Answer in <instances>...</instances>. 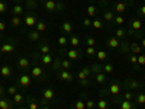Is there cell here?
<instances>
[{
  "instance_id": "44dd1931",
  "label": "cell",
  "mask_w": 145,
  "mask_h": 109,
  "mask_svg": "<svg viewBox=\"0 0 145 109\" xmlns=\"http://www.w3.org/2000/svg\"><path fill=\"white\" fill-rule=\"evenodd\" d=\"M91 25H93V28H94V29H100V28L103 26V22H102V20H99V19H96V20H93V22H91Z\"/></svg>"
},
{
  "instance_id": "11a10c76",
  "label": "cell",
  "mask_w": 145,
  "mask_h": 109,
  "mask_svg": "<svg viewBox=\"0 0 145 109\" xmlns=\"http://www.w3.org/2000/svg\"><path fill=\"white\" fill-rule=\"evenodd\" d=\"M131 87H138V83H136V82H131Z\"/></svg>"
},
{
  "instance_id": "f5cc1de1",
  "label": "cell",
  "mask_w": 145,
  "mask_h": 109,
  "mask_svg": "<svg viewBox=\"0 0 145 109\" xmlns=\"http://www.w3.org/2000/svg\"><path fill=\"white\" fill-rule=\"evenodd\" d=\"M6 29V23L5 22H0V31H5Z\"/></svg>"
},
{
  "instance_id": "7dc6e473",
  "label": "cell",
  "mask_w": 145,
  "mask_h": 109,
  "mask_svg": "<svg viewBox=\"0 0 145 109\" xmlns=\"http://www.w3.org/2000/svg\"><path fill=\"white\" fill-rule=\"evenodd\" d=\"M86 77H87V76L84 74V71H83V70L78 73V79H80V80H86Z\"/></svg>"
},
{
  "instance_id": "c3c4849f",
  "label": "cell",
  "mask_w": 145,
  "mask_h": 109,
  "mask_svg": "<svg viewBox=\"0 0 145 109\" xmlns=\"http://www.w3.org/2000/svg\"><path fill=\"white\" fill-rule=\"evenodd\" d=\"M131 63L132 64H138V57H136V55H131Z\"/></svg>"
},
{
  "instance_id": "e575fe53",
  "label": "cell",
  "mask_w": 145,
  "mask_h": 109,
  "mask_svg": "<svg viewBox=\"0 0 145 109\" xmlns=\"http://www.w3.org/2000/svg\"><path fill=\"white\" fill-rule=\"evenodd\" d=\"M41 52L42 54H50V47L48 45H42L41 47Z\"/></svg>"
},
{
  "instance_id": "f907efd6",
  "label": "cell",
  "mask_w": 145,
  "mask_h": 109,
  "mask_svg": "<svg viewBox=\"0 0 145 109\" xmlns=\"http://www.w3.org/2000/svg\"><path fill=\"white\" fill-rule=\"evenodd\" d=\"M83 25H84V26H90L91 25V19H84V20H83Z\"/></svg>"
},
{
  "instance_id": "ffe728a7",
  "label": "cell",
  "mask_w": 145,
  "mask_h": 109,
  "mask_svg": "<svg viewBox=\"0 0 145 109\" xmlns=\"http://www.w3.org/2000/svg\"><path fill=\"white\" fill-rule=\"evenodd\" d=\"M28 66H29V61H28L26 58H20L19 60V67L20 68H28Z\"/></svg>"
},
{
  "instance_id": "6da1fadb",
  "label": "cell",
  "mask_w": 145,
  "mask_h": 109,
  "mask_svg": "<svg viewBox=\"0 0 145 109\" xmlns=\"http://www.w3.org/2000/svg\"><path fill=\"white\" fill-rule=\"evenodd\" d=\"M19 83H20V86L28 87L29 84H31V77H29V76H26V74H23V76H20V77H19Z\"/></svg>"
},
{
  "instance_id": "5b68a950",
  "label": "cell",
  "mask_w": 145,
  "mask_h": 109,
  "mask_svg": "<svg viewBox=\"0 0 145 109\" xmlns=\"http://www.w3.org/2000/svg\"><path fill=\"white\" fill-rule=\"evenodd\" d=\"M59 79L65 80V82H70V80H72V74H70L68 71H61L59 73Z\"/></svg>"
},
{
  "instance_id": "cb8c5ba5",
  "label": "cell",
  "mask_w": 145,
  "mask_h": 109,
  "mask_svg": "<svg viewBox=\"0 0 145 109\" xmlns=\"http://www.w3.org/2000/svg\"><path fill=\"white\" fill-rule=\"evenodd\" d=\"M96 55H97V58H99V60H106V58H107V54H106L104 51H97Z\"/></svg>"
},
{
  "instance_id": "816d5d0a",
  "label": "cell",
  "mask_w": 145,
  "mask_h": 109,
  "mask_svg": "<svg viewBox=\"0 0 145 109\" xmlns=\"http://www.w3.org/2000/svg\"><path fill=\"white\" fill-rule=\"evenodd\" d=\"M29 109H38V105H36V102H31V103H29Z\"/></svg>"
},
{
  "instance_id": "d4e9b609",
  "label": "cell",
  "mask_w": 145,
  "mask_h": 109,
  "mask_svg": "<svg viewBox=\"0 0 145 109\" xmlns=\"http://www.w3.org/2000/svg\"><path fill=\"white\" fill-rule=\"evenodd\" d=\"M97 106H99V109H106L107 108V102H106L104 99H102V100L97 102Z\"/></svg>"
},
{
  "instance_id": "f546056e",
  "label": "cell",
  "mask_w": 145,
  "mask_h": 109,
  "mask_svg": "<svg viewBox=\"0 0 145 109\" xmlns=\"http://www.w3.org/2000/svg\"><path fill=\"white\" fill-rule=\"evenodd\" d=\"M84 108H86V103L83 100H77L76 102V109H84Z\"/></svg>"
},
{
  "instance_id": "d6a6232c",
  "label": "cell",
  "mask_w": 145,
  "mask_h": 109,
  "mask_svg": "<svg viewBox=\"0 0 145 109\" xmlns=\"http://www.w3.org/2000/svg\"><path fill=\"white\" fill-rule=\"evenodd\" d=\"M104 19H106V20H113V13H112V12H106V13H104Z\"/></svg>"
},
{
  "instance_id": "e0dca14e",
  "label": "cell",
  "mask_w": 145,
  "mask_h": 109,
  "mask_svg": "<svg viewBox=\"0 0 145 109\" xmlns=\"http://www.w3.org/2000/svg\"><path fill=\"white\" fill-rule=\"evenodd\" d=\"M116 10H118L119 13H123V12L126 10V5H125V3H122V2H119L118 5H116Z\"/></svg>"
},
{
  "instance_id": "74e56055",
  "label": "cell",
  "mask_w": 145,
  "mask_h": 109,
  "mask_svg": "<svg viewBox=\"0 0 145 109\" xmlns=\"http://www.w3.org/2000/svg\"><path fill=\"white\" fill-rule=\"evenodd\" d=\"M138 64L145 66V55H138Z\"/></svg>"
},
{
  "instance_id": "7402d4cb",
  "label": "cell",
  "mask_w": 145,
  "mask_h": 109,
  "mask_svg": "<svg viewBox=\"0 0 145 109\" xmlns=\"http://www.w3.org/2000/svg\"><path fill=\"white\" fill-rule=\"evenodd\" d=\"M13 100H15V103H22L23 96L19 95V93H15V95H13Z\"/></svg>"
},
{
  "instance_id": "ac0fdd59",
  "label": "cell",
  "mask_w": 145,
  "mask_h": 109,
  "mask_svg": "<svg viewBox=\"0 0 145 109\" xmlns=\"http://www.w3.org/2000/svg\"><path fill=\"white\" fill-rule=\"evenodd\" d=\"M45 29H46L45 22H36V31L38 32H44Z\"/></svg>"
},
{
  "instance_id": "b9f144b4",
  "label": "cell",
  "mask_w": 145,
  "mask_h": 109,
  "mask_svg": "<svg viewBox=\"0 0 145 109\" xmlns=\"http://www.w3.org/2000/svg\"><path fill=\"white\" fill-rule=\"evenodd\" d=\"M86 108H89V109L94 108V100H87L86 102Z\"/></svg>"
},
{
  "instance_id": "d590c367",
  "label": "cell",
  "mask_w": 145,
  "mask_h": 109,
  "mask_svg": "<svg viewBox=\"0 0 145 109\" xmlns=\"http://www.w3.org/2000/svg\"><path fill=\"white\" fill-rule=\"evenodd\" d=\"M19 23H20V19H19L18 16H13V19H12V25H13V26H18Z\"/></svg>"
},
{
  "instance_id": "be15d7a7",
  "label": "cell",
  "mask_w": 145,
  "mask_h": 109,
  "mask_svg": "<svg viewBox=\"0 0 145 109\" xmlns=\"http://www.w3.org/2000/svg\"><path fill=\"white\" fill-rule=\"evenodd\" d=\"M42 2H46V0H42Z\"/></svg>"
},
{
  "instance_id": "3957f363",
  "label": "cell",
  "mask_w": 145,
  "mask_h": 109,
  "mask_svg": "<svg viewBox=\"0 0 145 109\" xmlns=\"http://www.w3.org/2000/svg\"><path fill=\"white\" fill-rule=\"evenodd\" d=\"M0 73H2L3 77H9L10 74H12V68H10L9 66H3V67L0 68Z\"/></svg>"
},
{
  "instance_id": "ba28073f",
  "label": "cell",
  "mask_w": 145,
  "mask_h": 109,
  "mask_svg": "<svg viewBox=\"0 0 145 109\" xmlns=\"http://www.w3.org/2000/svg\"><path fill=\"white\" fill-rule=\"evenodd\" d=\"M25 23H26V26H33V25H36V19L29 15V16H26V19H25Z\"/></svg>"
},
{
  "instance_id": "f1b7e54d",
  "label": "cell",
  "mask_w": 145,
  "mask_h": 109,
  "mask_svg": "<svg viewBox=\"0 0 145 109\" xmlns=\"http://www.w3.org/2000/svg\"><path fill=\"white\" fill-rule=\"evenodd\" d=\"M31 39L32 41H36V39H39V32L38 31H33V32H31Z\"/></svg>"
},
{
  "instance_id": "681fc988",
  "label": "cell",
  "mask_w": 145,
  "mask_h": 109,
  "mask_svg": "<svg viewBox=\"0 0 145 109\" xmlns=\"http://www.w3.org/2000/svg\"><path fill=\"white\" fill-rule=\"evenodd\" d=\"M125 100H132V93L131 92H126V93H125Z\"/></svg>"
},
{
  "instance_id": "83f0119b",
  "label": "cell",
  "mask_w": 145,
  "mask_h": 109,
  "mask_svg": "<svg viewBox=\"0 0 145 109\" xmlns=\"http://www.w3.org/2000/svg\"><path fill=\"white\" fill-rule=\"evenodd\" d=\"M70 42H71V45H72V47H77V45H80V41H78V38H77V36H71Z\"/></svg>"
},
{
  "instance_id": "7c38bea8",
  "label": "cell",
  "mask_w": 145,
  "mask_h": 109,
  "mask_svg": "<svg viewBox=\"0 0 145 109\" xmlns=\"http://www.w3.org/2000/svg\"><path fill=\"white\" fill-rule=\"evenodd\" d=\"M131 51L134 52V54H139V52H141V45H139V44H136V42L131 44Z\"/></svg>"
},
{
  "instance_id": "8fae6325",
  "label": "cell",
  "mask_w": 145,
  "mask_h": 109,
  "mask_svg": "<svg viewBox=\"0 0 145 109\" xmlns=\"http://www.w3.org/2000/svg\"><path fill=\"white\" fill-rule=\"evenodd\" d=\"M67 57H68L70 60H77V58H78V52H77L76 50H70V51L67 52Z\"/></svg>"
},
{
  "instance_id": "6125c7cd",
  "label": "cell",
  "mask_w": 145,
  "mask_h": 109,
  "mask_svg": "<svg viewBox=\"0 0 145 109\" xmlns=\"http://www.w3.org/2000/svg\"><path fill=\"white\" fill-rule=\"evenodd\" d=\"M16 2H20V0H16Z\"/></svg>"
},
{
  "instance_id": "94428289",
  "label": "cell",
  "mask_w": 145,
  "mask_h": 109,
  "mask_svg": "<svg viewBox=\"0 0 145 109\" xmlns=\"http://www.w3.org/2000/svg\"><path fill=\"white\" fill-rule=\"evenodd\" d=\"M20 109H26V108H20Z\"/></svg>"
},
{
  "instance_id": "4dcf8cb0",
  "label": "cell",
  "mask_w": 145,
  "mask_h": 109,
  "mask_svg": "<svg viewBox=\"0 0 145 109\" xmlns=\"http://www.w3.org/2000/svg\"><path fill=\"white\" fill-rule=\"evenodd\" d=\"M87 13L90 15V16H94L96 15V7L94 6H89V7H87Z\"/></svg>"
},
{
  "instance_id": "bcb514c9",
  "label": "cell",
  "mask_w": 145,
  "mask_h": 109,
  "mask_svg": "<svg viewBox=\"0 0 145 109\" xmlns=\"http://www.w3.org/2000/svg\"><path fill=\"white\" fill-rule=\"evenodd\" d=\"M6 12V5L3 2H0V13H5Z\"/></svg>"
},
{
  "instance_id": "5bb4252c",
  "label": "cell",
  "mask_w": 145,
  "mask_h": 109,
  "mask_svg": "<svg viewBox=\"0 0 145 109\" xmlns=\"http://www.w3.org/2000/svg\"><path fill=\"white\" fill-rule=\"evenodd\" d=\"M141 28H142V22H141V20L136 19V20L132 22V29H134V31H139Z\"/></svg>"
},
{
  "instance_id": "ee69618b",
  "label": "cell",
  "mask_w": 145,
  "mask_h": 109,
  "mask_svg": "<svg viewBox=\"0 0 145 109\" xmlns=\"http://www.w3.org/2000/svg\"><path fill=\"white\" fill-rule=\"evenodd\" d=\"M100 68H102V67H100L99 64H94V66L91 67V70H93V71H94L96 74H97V73H100Z\"/></svg>"
},
{
  "instance_id": "ab89813d",
  "label": "cell",
  "mask_w": 145,
  "mask_h": 109,
  "mask_svg": "<svg viewBox=\"0 0 145 109\" xmlns=\"http://www.w3.org/2000/svg\"><path fill=\"white\" fill-rule=\"evenodd\" d=\"M113 20H115V22H116V23H118V25H122V23L125 22V19H123L122 16H118V18H115Z\"/></svg>"
},
{
  "instance_id": "8992f818",
  "label": "cell",
  "mask_w": 145,
  "mask_h": 109,
  "mask_svg": "<svg viewBox=\"0 0 145 109\" xmlns=\"http://www.w3.org/2000/svg\"><path fill=\"white\" fill-rule=\"evenodd\" d=\"M54 97V90H51V89H45L44 90V99L45 100H51Z\"/></svg>"
},
{
  "instance_id": "4fadbf2b",
  "label": "cell",
  "mask_w": 145,
  "mask_h": 109,
  "mask_svg": "<svg viewBox=\"0 0 145 109\" xmlns=\"http://www.w3.org/2000/svg\"><path fill=\"white\" fill-rule=\"evenodd\" d=\"M63 29H64V32L71 34V32H72V25H71L70 22H64V23H63Z\"/></svg>"
},
{
  "instance_id": "6f0895ef",
  "label": "cell",
  "mask_w": 145,
  "mask_h": 109,
  "mask_svg": "<svg viewBox=\"0 0 145 109\" xmlns=\"http://www.w3.org/2000/svg\"><path fill=\"white\" fill-rule=\"evenodd\" d=\"M142 47L145 48V39H142Z\"/></svg>"
},
{
  "instance_id": "2e32d148",
  "label": "cell",
  "mask_w": 145,
  "mask_h": 109,
  "mask_svg": "<svg viewBox=\"0 0 145 109\" xmlns=\"http://www.w3.org/2000/svg\"><path fill=\"white\" fill-rule=\"evenodd\" d=\"M104 80H106V74L104 73H97L96 74V82L97 83H103Z\"/></svg>"
},
{
  "instance_id": "603a6c76",
  "label": "cell",
  "mask_w": 145,
  "mask_h": 109,
  "mask_svg": "<svg viewBox=\"0 0 145 109\" xmlns=\"http://www.w3.org/2000/svg\"><path fill=\"white\" fill-rule=\"evenodd\" d=\"M120 108H122V109H132V103H131V100H125V102H122Z\"/></svg>"
},
{
  "instance_id": "9a60e30c",
  "label": "cell",
  "mask_w": 145,
  "mask_h": 109,
  "mask_svg": "<svg viewBox=\"0 0 145 109\" xmlns=\"http://www.w3.org/2000/svg\"><path fill=\"white\" fill-rule=\"evenodd\" d=\"M42 63L46 64V66L51 64V63H52V57H51L50 54H44V55H42Z\"/></svg>"
},
{
  "instance_id": "52a82bcc",
  "label": "cell",
  "mask_w": 145,
  "mask_h": 109,
  "mask_svg": "<svg viewBox=\"0 0 145 109\" xmlns=\"http://www.w3.org/2000/svg\"><path fill=\"white\" fill-rule=\"evenodd\" d=\"M109 90H110V93H112V95H119V92H120V86H119L118 83H113V84L110 86V89H109Z\"/></svg>"
},
{
  "instance_id": "9f6ffc18",
  "label": "cell",
  "mask_w": 145,
  "mask_h": 109,
  "mask_svg": "<svg viewBox=\"0 0 145 109\" xmlns=\"http://www.w3.org/2000/svg\"><path fill=\"white\" fill-rule=\"evenodd\" d=\"M55 9H57V10H61V9H63V5H61V3H58V5H57V7H55Z\"/></svg>"
},
{
  "instance_id": "f6af8a7d",
  "label": "cell",
  "mask_w": 145,
  "mask_h": 109,
  "mask_svg": "<svg viewBox=\"0 0 145 109\" xmlns=\"http://www.w3.org/2000/svg\"><path fill=\"white\" fill-rule=\"evenodd\" d=\"M7 92H9V95H12V96H13L15 93H16V87H13V86H10L9 89H7Z\"/></svg>"
},
{
  "instance_id": "30bf717a",
  "label": "cell",
  "mask_w": 145,
  "mask_h": 109,
  "mask_svg": "<svg viewBox=\"0 0 145 109\" xmlns=\"http://www.w3.org/2000/svg\"><path fill=\"white\" fill-rule=\"evenodd\" d=\"M32 76H33V77H41L42 76V68L41 67H33L32 68Z\"/></svg>"
},
{
  "instance_id": "277c9868",
  "label": "cell",
  "mask_w": 145,
  "mask_h": 109,
  "mask_svg": "<svg viewBox=\"0 0 145 109\" xmlns=\"http://www.w3.org/2000/svg\"><path fill=\"white\" fill-rule=\"evenodd\" d=\"M107 45L110 47V48H118L119 47V39L115 36V38H110V39H107Z\"/></svg>"
},
{
  "instance_id": "7a4b0ae2",
  "label": "cell",
  "mask_w": 145,
  "mask_h": 109,
  "mask_svg": "<svg viewBox=\"0 0 145 109\" xmlns=\"http://www.w3.org/2000/svg\"><path fill=\"white\" fill-rule=\"evenodd\" d=\"M0 51H2V52H7V54H9V52H13V51H15V47L12 45V44H3V45H2V48H0Z\"/></svg>"
},
{
  "instance_id": "4316f807",
  "label": "cell",
  "mask_w": 145,
  "mask_h": 109,
  "mask_svg": "<svg viewBox=\"0 0 145 109\" xmlns=\"http://www.w3.org/2000/svg\"><path fill=\"white\" fill-rule=\"evenodd\" d=\"M103 70H104V73H106V74H109V73L113 71V66H112V64H106V66L103 67Z\"/></svg>"
},
{
  "instance_id": "1f68e13d",
  "label": "cell",
  "mask_w": 145,
  "mask_h": 109,
  "mask_svg": "<svg viewBox=\"0 0 145 109\" xmlns=\"http://www.w3.org/2000/svg\"><path fill=\"white\" fill-rule=\"evenodd\" d=\"M138 103H139V105H144L145 103V95H144V93L138 95Z\"/></svg>"
},
{
  "instance_id": "484cf974",
  "label": "cell",
  "mask_w": 145,
  "mask_h": 109,
  "mask_svg": "<svg viewBox=\"0 0 145 109\" xmlns=\"http://www.w3.org/2000/svg\"><path fill=\"white\" fill-rule=\"evenodd\" d=\"M22 12H23V7H22L20 5H16V6L13 7V13H15V15H20Z\"/></svg>"
},
{
  "instance_id": "f35d334b",
  "label": "cell",
  "mask_w": 145,
  "mask_h": 109,
  "mask_svg": "<svg viewBox=\"0 0 145 109\" xmlns=\"http://www.w3.org/2000/svg\"><path fill=\"white\" fill-rule=\"evenodd\" d=\"M94 44H96V39L93 38V36H90V38L87 39V45H89V47H93Z\"/></svg>"
},
{
  "instance_id": "9c48e42d",
  "label": "cell",
  "mask_w": 145,
  "mask_h": 109,
  "mask_svg": "<svg viewBox=\"0 0 145 109\" xmlns=\"http://www.w3.org/2000/svg\"><path fill=\"white\" fill-rule=\"evenodd\" d=\"M45 7L48 10H55V7H57V3H55L54 0H46L45 2Z\"/></svg>"
},
{
  "instance_id": "8d00e7d4",
  "label": "cell",
  "mask_w": 145,
  "mask_h": 109,
  "mask_svg": "<svg viewBox=\"0 0 145 109\" xmlns=\"http://www.w3.org/2000/svg\"><path fill=\"white\" fill-rule=\"evenodd\" d=\"M61 66H63V67L65 68V70H68V68L71 67V63H70L68 60H65V61H63V63H61Z\"/></svg>"
},
{
  "instance_id": "91938a15",
  "label": "cell",
  "mask_w": 145,
  "mask_h": 109,
  "mask_svg": "<svg viewBox=\"0 0 145 109\" xmlns=\"http://www.w3.org/2000/svg\"><path fill=\"white\" fill-rule=\"evenodd\" d=\"M44 109H50V108H46V106H45V108H44Z\"/></svg>"
},
{
  "instance_id": "60d3db41",
  "label": "cell",
  "mask_w": 145,
  "mask_h": 109,
  "mask_svg": "<svg viewBox=\"0 0 145 109\" xmlns=\"http://www.w3.org/2000/svg\"><path fill=\"white\" fill-rule=\"evenodd\" d=\"M125 35V31H123V29H118V31H116V38H122V36Z\"/></svg>"
},
{
  "instance_id": "836d02e7",
  "label": "cell",
  "mask_w": 145,
  "mask_h": 109,
  "mask_svg": "<svg viewBox=\"0 0 145 109\" xmlns=\"http://www.w3.org/2000/svg\"><path fill=\"white\" fill-rule=\"evenodd\" d=\"M58 44L61 47L65 45V44H67V38H65V36H59V38H58Z\"/></svg>"
},
{
  "instance_id": "d6986e66",
  "label": "cell",
  "mask_w": 145,
  "mask_h": 109,
  "mask_svg": "<svg viewBox=\"0 0 145 109\" xmlns=\"http://www.w3.org/2000/svg\"><path fill=\"white\" fill-rule=\"evenodd\" d=\"M0 108L2 109H9L10 108V102L9 100H6V99H2L0 100Z\"/></svg>"
},
{
  "instance_id": "db71d44e",
  "label": "cell",
  "mask_w": 145,
  "mask_h": 109,
  "mask_svg": "<svg viewBox=\"0 0 145 109\" xmlns=\"http://www.w3.org/2000/svg\"><path fill=\"white\" fill-rule=\"evenodd\" d=\"M141 15H142V16H145V5L141 7Z\"/></svg>"
},
{
  "instance_id": "680465c9",
  "label": "cell",
  "mask_w": 145,
  "mask_h": 109,
  "mask_svg": "<svg viewBox=\"0 0 145 109\" xmlns=\"http://www.w3.org/2000/svg\"><path fill=\"white\" fill-rule=\"evenodd\" d=\"M2 93H3V89H2V87H0V95H2Z\"/></svg>"
},
{
  "instance_id": "7bdbcfd3",
  "label": "cell",
  "mask_w": 145,
  "mask_h": 109,
  "mask_svg": "<svg viewBox=\"0 0 145 109\" xmlns=\"http://www.w3.org/2000/svg\"><path fill=\"white\" fill-rule=\"evenodd\" d=\"M86 52H87V54H89V55H94V54H96V50H94V48H93V47H89V48H87V51H86Z\"/></svg>"
}]
</instances>
